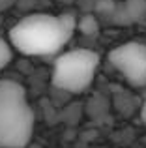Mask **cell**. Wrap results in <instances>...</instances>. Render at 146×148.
Returning a JSON list of instances; mask_svg holds the SVG:
<instances>
[{"label": "cell", "mask_w": 146, "mask_h": 148, "mask_svg": "<svg viewBox=\"0 0 146 148\" xmlns=\"http://www.w3.org/2000/svg\"><path fill=\"white\" fill-rule=\"evenodd\" d=\"M79 21L71 13H30L10 30V43L26 56H49L71 40Z\"/></svg>", "instance_id": "6da1fadb"}, {"label": "cell", "mask_w": 146, "mask_h": 148, "mask_svg": "<svg viewBox=\"0 0 146 148\" xmlns=\"http://www.w3.org/2000/svg\"><path fill=\"white\" fill-rule=\"evenodd\" d=\"M34 131V111L21 83L0 81V148H26Z\"/></svg>", "instance_id": "7a4b0ae2"}, {"label": "cell", "mask_w": 146, "mask_h": 148, "mask_svg": "<svg viewBox=\"0 0 146 148\" xmlns=\"http://www.w3.org/2000/svg\"><path fill=\"white\" fill-rule=\"evenodd\" d=\"M99 68V54L90 49H73L60 54L53 68V84L58 90L81 94L92 84Z\"/></svg>", "instance_id": "3957f363"}, {"label": "cell", "mask_w": 146, "mask_h": 148, "mask_svg": "<svg viewBox=\"0 0 146 148\" xmlns=\"http://www.w3.org/2000/svg\"><path fill=\"white\" fill-rule=\"evenodd\" d=\"M109 62L131 86H146V43L126 41L109 53Z\"/></svg>", "instance_id": "277c9868"}, {"label": "cell", "mask_w": 146, "mask_h": 148, "mask_svg": "<svg viewBox=\"0 0 146 148\" xmlns=\"http://www.w3.org/2000/svg\"><path fill=\"white\" fill-rule=\"evenodd\" d=\"M122 13L128 21H141L146 13V0H126Z\"/></svg>", "instance_id": "5b68a950"}, {"label": "cell", "mask_w": 146, "mask_h": 148, "mask_svg": "<svg viewBox=\"0 0 146 148\" xmlns=\"http://www.w3.org/2000/svg\"><path fill=\"white\" fill-rule=\"evenodd\" d=\"M77 28H79L81 34H84V36H96V34H98V30H99L98 19H96L94 15H83V17L79 19Z\"/></svg>", "instance_id": "8992f818"}, {"label": "cell", "mask_w": 146, "mask_h": 148, "mask_svg": "<svg viewBox=\"0 0 146 148\" xmlns=\"http://www.w3.org/2000/svg\"><path fill=\"white\" fill-rule=\"evenodd\" d=\"M11 56H13V53H11V43H8V41H4L2 38H0V71L10 66Z\"/></svg>", "instance_id": "52a82bcc"}, {"label": "cell", "mask_w": 146, "mask_h": 148, "mask_svg": "<svg viewBox=\"0 0 146 148\" xmlns=\"http://www.w3.org/2000/svg\"><path fill=\"white\" fill-rule=\"evenodd\" d=\"M141 118H143V124L146 126V99H144L143 107H141Z\"/></svg>", "instance_id": "ba28073f"}, {"label": "cell", "mask_w": 146, "mask_h": 148, "mask_svg": "<svg viewBox=\"0 0 146 148\" xmlns=\"http://www.w3.org/2000/svg\"><path fill=\"white\" fill-rule=\"evenodd\" d=\"M15 0H0V10H4V8H8V6H11Z\"/></svg>", "instance_id": "9c48e42d"}]
</instances>
